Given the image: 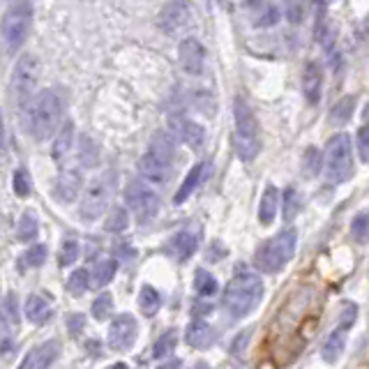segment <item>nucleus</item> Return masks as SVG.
<instances>
[{
  "label": "nucleus",
  "mask_w": 369,
  "mask_h": 369,
  "mask_svg": "<svg viewBox=\"0 0 369 369\" xmlns=\"http://www.w3.org/2000/svg\"><path fill=\"white\" fill-rule=\"evenodd\" d=\"M84 325H86L84 314H70V316H67V330H70L72 337H79V334L84 332Z\"/></svg>",
  "instance_id": "a18cd8bd"
},
{
  "label": "nucleus",
  "mask_w": 369,
  "mask_h": 369,
  "mask_svg": "<svg viewBox=\"0 0 369 369\" xmlns=\"http://www.w3.org/2000/svg\"><path fill=\"white\" fill-rule=\"evenodd\" d=\"M139 334V323L132 314H118L108 325V344L115 351H129Z\"/></svg>",
  "instance_id": "9b49d317"
},
{
  "label": "nucleus",
  "mask_w": 369,
  "mask_h": 369,
  "mask_svg": "<svg viewBox=\"0 0 369 369\" xmlns=\"http://www.w3.org/2000/svg\"><path fill=\"white\" fill-rule=\"evenodd\" d=\"M108 369H127V365H125V362H115V365H111Z\"/></svg>",
  "instance_id": "8fccbe9b"
},
{
  "label": "nucleus",
  "mask_w": 369,
  "mask_h": 369,
  "mask_svg": "<svg viewBox=\"0 0 369 369\" xmlns=\"http://www.w3.org/2000/svg\"><path fill=\"white\" fill-rule=\"evenodd\" d=\"M60 353V344L56 339L44 341L42 346L35 348V369H49L53 365V360L58 358Z\"/></svg>",
  "instance_id": "bb28decb"
},
{
  "label": "nucleus",
  "mask_w": 369,
  "mask_h": 369,
  "mask_svg": "<svg viewBox=\"0 0 369 369\" xmlns=\"http://www.w3.org/2000/svg\"><path fill=\"white\" fill-rule=\"evenodd\" d=\"M192 369H210V367L206 365V362H196V365H194Z\"/></svg>",
  "instance_id": "3c124183"
},
{
  "label": "nucleus",
  "mask_w": 369,
  "mask_h": 369,
  "mask_svg": "<svg viewBox=\"0 0 369 369\" xmlns=\"http://www.w3.org/2000/svg\"><path fill=\"white\" fill-rule=\"evenodd\" d=\"M194 289L201 293V296H215L217 289H220V284H217V279L210 275L208 270H196L194 275Z\"/></svg>",
  "instance_id": "473e14b6"
},
{
  "label": "nucleus",
  "mask_w": 369,
  "mask_h": 369,
  "mask_svg": "<svg viewBox=\"0 0 369 369\" xmlns=\"http://www.w3.org/2000/svg\"><path fill=\"white\" fill-rule=\"evenodd\" d=\"M344 346H346V328H337L330 337L325 339L323 344V351H321V355H323L325 362H334L339 360V355L344 353Z\"/></svg>",
  "instance_id": "393cba45"
},
{
  "label": "nucleus",
  "mask_w": 369,
  "mask_h": 369,
  "mask_svg": "<svg viewBox=\"0 0 369 369\" xmlns=\"http://www.w3.org/2000/svg\"><path fill=\"white\" fill-rule=\"evenodd\" d=\"M60 115H63V102H60L58 93L46 88L35 95V100L28 104V113H26V125L32 139L46 141L49 136L58 129Z\"/></svg>",
  "instance_id": "f257e3e1"
},
{
  "label": "nucleus",
  "mask_w": 369,
  "mask_h": 369,
  "mask_svg": "<svg viewBox=\"0 0 369 369\" xmlns=\"http://www.w3.org/2000/svg\"><path fill=\"white\" fill-rule=\"evenodd\" d=\"M169 127H171V134H176V139H180L182 143H187V146L194 150H199L203 143H206V129H203L199 122L184 118V115H173Z\"/></svg>",
  "instance_id": "ddd939ff"
},
{
  "label": "nucleus",
  "mask_w": 369,
  "mask_h": 369,
  "mask_svg": "<svg viewBox=\"0 0 369 369\" xmlns=\"http://www.w3.org/2000/svg\"><path fill=\"white\" fill-rule=\"evenodd\" d=\"M353 108H355V97H353V95L341 97L337 104L332 106V120L337 122V125H341V122H346L348 118H351Z\"/></svg>",
  "instance_id": "e433bc0d"
},
{
  "label": "nucleus",
  "mask_w": 369,
  "mask_h": 369,
  "mask_svg": "<svg viewBox=\"0 0 369 369\" xmlns=\"http://www.w3.org/2000/svg\"><path fill=\"white\" fill-rule=\"evenodd\" d=\"M178 58H180L182 70L187 74H201L206 67V49L196 37H184L178 46Z\"/></svg>",
  "instance_id": "f8f14e48"
},
{
  "label": "nucleus",
  "mask_w": 369,
  "mask_h": 369,
  "mask_svg": "<svg viewBox=\"0 0 369 369\" xmlns=\"http://www.w3.org/2000/svg\"><path fill=\"white\" fill-rule=\"evenodd\" d=\"M19 328V303L15 293H5L3 300V334L12 337V330Z\"/></svg>",
  "instance_id": "a878e982"
},
{
  "label": "nucleus",
  "mask_w": 369,
  "mask_h": 369,
  "mask_svg": "<svg viewBox=\"0 0 369 369\" xmlns=\"http://www.w3.org/2000/svg\"><path fill=\"white\" fill-rule=\"evenodd\" d=\"M234 118H236V153L240 160L252 162L261 150V139H258V122L254 118V111L243 97L236 100L234 104Z\"/></svg>",
  "instance_id": "7ed1b4c3"
},
{
  "label": "nucleus",
  "mask_w": 369,
  "mask_h": 369,
  "mask_svg": "<svg viewBox=\"0 0 369 369\" xmlns=\"http://www.w3.org/2000/svg\"><path fill=\"white\" fill-rule=\"evenodd\" d=\"M261 3H263V0H245V5H247V8H258Z\"/></svg>",
  "instance_id": "de8ad7c7"
},
{
  "label": "nucleus",
  "mask_w": 369,
  "mask_h": 369,
  "mask_svg": "<svg viewBox=\"0 0 369 369\" xmlns=\"http://www.w3.org/2000/svg\"><path fill=\"white\" fill-rule=\"evenodd\" d=\"M263 298V282L254 272H240L224 289V307L234 319H245Z\"/></svg>",
  "instance_id": "f03ea898"
},
{
  "label": "nucleus",
  "mask_w": 369,
  "mask_h": 369,
  "mask_svg": "<svg viewBox=\"0 0 369 369\" xmlns=\"http://www.w3.org/2000/svg\"><path fill=\"white\" fill-rule=\"evenodd\" d=\"M32 26V3L30 0H15L3 17V44L5 51L17 53L26 42Z\"/></svg>",
  "instance_id": "20e7f679"
},
{
  "label": "nucleus",
  "mask_w": 369,
  "mask_h": 369,
  "mask_svg": "<svg viewBox=\"0 0 369 369\" xmlns=\"http://www.w3.org/2000/svg\"><path fill=\"white\" fill-rule=\"evenodd\" d=\"M139 173L150 182H167L171 176V164L146 150V155L139 160Z\"/></svg>",
  "instance_id": "dca6fc26"
},
{
  "label": "nucleus",
  "mask_w": 369,
  "mask_h": 369,
  "mask_svg": "<svg viewBox=\"0 0 369 369\" xmlns=\"http://www.w3.org/2000/svg\"><path fill=\"white\" fill-rule=\"evenodd\" d=\"M182 367V360H178V358H171V360H167L164 365H160L157 369H180Z\"/></svg>",
  "instance_id": "49530a36"
},
{
  "label": "nucleus",
  "mask_w": 369,
  "mask_h": 369,
  "mask_svg": "<svg viewBox=\"0 0 369 369\" xmlns=\"http://www.w3.org/2000/svg\"><path fill=\"white\" fill-rule=\"evenodd\" d=\"M307 12H310V0H286V19L293 26L303 23Z\"/></svg>",
  "instance_id": "72a5a7b5"
},
{
  "label": "nucleus",
  "mask_w": 369,
  "mask_h": 369,
  "mask_svg": "<svg viewBox=\"0 0 369 369\" xmlns=\"http://www.w3.org/2000/svg\"><path fill=\"white\" fill-rule=\"evenodd\" d=\"M125 201L139 224L150 222L157 215V210H160V196H157L148 184H143L141 180H132L127 184Z\"/></svg>",
  "instance_id": "1a4fd4ad"
},
{
  "label": "nucleus",
  "mask_w": 369,
  "mask_h": 369,
  "mask_svg": "<svg viewBox=\"0 0 369 369\" xmlns=\"http://www.w3.org/2000/svg\"><path fill=\"white\" fill-rule=\"evenodd\" d=\"M26 316H28L30 323L42 325L51 316V307H49V303H46L42 296H37V293H30L28 300H26Z\"/></svg>",
  "instance_id": "412c9836"
},
{
  "label": "nucleus",
  "mask_w": 369,
  "mask_h": 369,
  "mask_svg": "<svg viewBox=\"0 0 369 369\" xmlns=\"http://www.w3.org/2000/svg\"><path fill=\"white\" fill-rule=\"evenodd\" d=\"M15 192H17V196H21V199L30 194V176L26 169L15 171Z\"/></svg>",
  "instance_id": "79ce46f5"
},
{
  "label": "nucleus",
  "mask_w": 369,
  "mask_h": 369,
  "mask_svg": "<svg viewBox=\"0 0 369 369\" xmlns=\"http://www.w3.org/2000/svg\"><path fill=\"white\" fill-rule=\"evenodd\" d=\"M148 153H153L155 157H160V160H164V162L173 164V157H176V143H173V139H171L169 134L157 132V134L153 136V141H150Z\"/></svg>",
  "instance_id": "4be33fe9"
},
{
  "label": "nucleus",
  "mask_w": 369,
  "mask_h": 369,
  "mask_svg": "<svg viewBox=\"0 0 369 369\" xmlns=\"http://www.w3.org/2000/svg\"><path fill=\"white\" fill-rule=\"evenodd\" d=\"M210 171H213V167H210V162H199V164H196V167L187 173V178H184V180H182L180 189H178V192H176V199H173V201H176V203L187 201L189 196L194 194V189L199 187V184L210 176Z\"/></svg>",
  "instance_id": "f3484780"
},
{
  "label": "nucleus",
  "mask_w": 369,
  "mask_h": 369,
  "mask_svg": "<svg viewBox=\"0 0 369 369\" xmlns=\"http://www.w3.org/2000/svg\"><path fill=\"white\" fill-rule=\"evenodd\" d=\"M160 305H162L160 293H157L153 286H143L139 293V310L143 316H155V314L160 312Z\"/></svg>",
  "instance_id": "cd10ccee"
},
{
  "label": "nucleus",
  "mask_w": 369,
  "mask_h": 369,
  "mask_svg": "<svg viewBox=\"0 0 369 369\" xmlns=\"http://www.w3.org/2000/svg\"><path fill=\"white\" fill-rule=\"evenodd\" d=\"M111 310H113V298L108 296V293H102V296L95 298L93 303V316L97 321H104L111 316Z\"/></svg>",
  "instance_id": "a19ab883"
},
{
  "label": "nucleus",
  "mask_w": 369,
  "mask_h": 369,
  "mask_svg": "<svg viewBox=\"0 0 369 369\" xmlns=\"http://www.w3.org/2000/svg\"><path fill=\"white\" fill-rule=\"evenodd\" d=\"M88 286H91V275H88V270H84V268L74 270L72 275L67 277V291H70V296H74V298L84 296L88 291Z\"/></svg>",
  "instance_id": "c756f323"
},
{
  "label": "nucleus",
  "mask_w": 369,
  "mask_h": 369,
  "mask_svg": "<svg viewBox=\"0 0 369 369\" xmlns=\"http://www.w3.org/2000/svg\"><path fill=\"white\" fill-rule=\"evenodd\" d=\"M321 91H323V67L316 60H310L303 72V93L310 104H316L321 100Z\"/></svg>",
  "instance_id": "2eb2a0df"
},
{
  "label": "nucleus",
  "mask_w": 369,
  "mask_h": 369,
  "mask_svg": "<svg viewBox=\"0 0 369 369\" xmlns=\"http://www.w3.org/2000/svg\"><path fill=\"white\" fill-rule=\"evenodd\" d=\"M351 238L355 243H367L369 240V213H360L353 217L351 222Z\"/></svg>",
  "instance_id": "c9c22d12"
},
{
  "label": "nucleus",
  "mask_w": 369,
  "mask_h": 369,
  "mask_svg": "<svg viewBox=\"0 0 369 369\" xmlns=\"http://www.w3.org/2000/svg\"><path fill=\"white\" fill-rule=\"evenodd\" d=\"M23 261L32 265V268H37V265H42L46 261V247L44 245H35V247H30L28 252L23 254Z\"/></svg>",
  "instance_id": "37998d69"
},
{
  "label": "nucleus",
  "mask_w": 369,
  "mask_h": 369,
  "mask_svg": "<svg viewBox=\"0 0 369 369\" xmlns=\"http://www.w3.org/2000/svg\"><path fill=\"white\" fill-rule=\"evenodd\" d=\"M72 143H74V125L72 122H65V125L56 132V141H53V148H51L53 160L56 162L63 160V157L72 150Z\"/></svg>",
  "instance_id": "b1692460"
},
{
  "label": "nucleus",
  "mask_w": 369,
  "mask_h": 369,
  "mask_svg": "<svg viewBox=\"0 0 369 369\" xmlns=\"http://www.w3.org/2000/svg\"><path fill=\"white\" fill-rule=\"evenodd\" d=\"M176 341H178V332L176 330H169L167 334H162V337L157 339L155 348H153V355H155V358H167V355L176 348Z\"/></svg>",
  "instance_id": "ea45409f"
},
{
  "label": "nucleus",
  "mask_w": 369,
  "mask_h": 369,
  "mask_svg": "<svg viewBox=\"0 0 369 369\" xmlns=\"http://www.w3.org/2000/svg\"><path fill=\"white\" fill-rule=\"evenodd\" d=\"M79 157H81V164L84 167H95L97 164V157H100V148L97 143L93 139H88V136H81V143H79Z\"/></svg>",
  "instance_id": "f704fd0d"
},
{
  "label": "nucleus",
  "mask_w": 369,
  "mask_h": 369,
  "mask_svg": "<svg viewBox=\"0 0 369 369\" xmlns=\"http://www.w3.org/2000/svg\"><path fill=\"white\" fill-rule=\"evenodd\" d=\"M127 222H129L127 210L125 208H113L111 213H108V217H106L104 229L111 231V234H120V231L127 229Z\"/></svg>",
  "instance_id": "4c0bfd02"
},
{
  "label": "nucleus",
  "mask_w": 369,
  "mask_h": 369,
  "mask_svg": "<svg viewBox=\"0 0 369 369\" xmlns=\"http://www.w3.org/2000/svg\"><path fill=\"white\" fill-rule=\"evenodd\" d=\"M37 81H39V63L35 56L26 53V56L19 58V63L15 65V72H12V79H10L12 100H15L17 106H26L28 102L35 100Z\"/></svg>",
  "instance_id": "0eeeda50"
},
{
  "label": "nucleus",
  "mask_w": 369,
  "mask_h": 369,
  "mask_svg": "<svg viewBox=\"0 0 369 369\" xmlns=\"http://www.w3.org/2000/svg\"><path fill=\"white\" fill-rule=\"evenodd\" d=\"M196 247H199V236L189 229L178 231V234L173 236V240H171V245H169L171 254H173L178 261H189L192 254L196 252Z\"/></svg>",
  "instance_id": "a211bd4d"
},
{
  "label": "nucleus",
  "mask_w": 369,
  "mask_h": 369,
  "mask_svg": "<svg viewBox=\"0 0 369 369\" xmlns=\"http://www.w3.org/2000/svg\"><path fill=\"white\" fill-rule=\"evenodd\" d=\"M303 210V196H300L298 189H286L284 194V220L293 222L298 217V213Z\"/></svg>",
  "instance_id": "2f4dec72"
},
{
  "label": "nucleus",
  "mask_w": 369,
  "mask_h": 369,
  "mask_svg": "<svg viewBox=\"0 0 369 369\" xmlns=\"http://www.w3.org/2000/svg\"><path fill=\"white\" fill-rule=\"evenodd\" d=\"M79 258V240L74 236H67L60 247V265H74Z\"/></svg>",
  "instance_id": "58836bf2"
},
{
  "label": "nucleus",
  "mask_w": 369,
  "mask_h": 369,
  "mask_svg": "<svg viewBox=\"0 0 369 369\" xmlns=\"http://www.w3.org/2000/svg\"><path fill=\"white\" fill-rule=\"evenodd\" d=\"M115 268H118V263L113 261V258H106V261H100L95 265L93 270V286L95 289H102V286H106L111 279L115 277Z\"/></svg>",
  "instance_id": "c85d7f7f"
},
{
  "label": "nucleus",
  "mask_w": 369,
  "mask_h": 369,
  "mask_svg": "<svg viewBox=\"0 0 369 369\" xmlns=\"http://www.w3.org/2000/svg\"><path fill=\"white\" fill-rule=\"evenodd\" d=\"M321 167H325V155H321L319 148H307L305 160H303V171L310 178L321 173Z\"/></svg>",
  "instance_id": "7c9ffc66"
},
{
  "label": "nucleus",
  "mask_w": 369,
  "mask_h": 369,
  "mask_svg": "<svg viewBox=\"0 0 369 369\" xmlns=\"http://www.w3.org/2000/svg\"><path fill=\"white\" fill-rule=\"evenodd\" d=\"M184 339L194 348H208L215 341V330L206 321H194V323L187 328V332H184Z\"/></svg>",
  "instance_id": "aec40b11"
},
{
  "label": "nucleus",
  "mask_w": 369,
  "mask_h": 369,
  "mask_svg": "<svg viewBox=\"0 0 369 369\" xmlns=\"http://www.w3.org/2000/svg\"><path fill=\"white\" fill-rule=\"evenodd\" d=\"M194 23V8L189 0H171L157 17V26L167 35H180Z\"/></svg>",
  "instance_id": "9d476101"
},
{
  "label": "nucleus",
  "mask_w": 369,
  "mask_h": 369,
  "mask_svg": "<svg viewBox=\"0 0 369 369\" xmlns=\"http://www.w3.org/2000/svg\"><path fill=\"white\" fill-rule=\"evenodd\" d=\"M362 120H365V125H369V104L365 106V111H362Z\"/></svg>",
  "instance_id": "09e8293b"
},
{
  "label": "nucleus",
  "mask_w": 369,
  "mask_h": 369,
  "mask_svg": "<svg viewBox=\"0 0 369 369\" xmlns=\"http://www.w3.org/2000/svg\"><path fill=\"white\" fill-rule=\"evenodd\" d=\"M277 206H279V189L275 184H268L261 196V203H258V220H261L263 227H268V224L275 222Z\"/></svg>",
  "instance_id": "6ab92c4d"
},
{
  "label": "nucleus",
  "mask_w": 369,
  "mask_h": 369,
  "mask_svg": "<svg viewBox=\"0 0 369 369\" xmlns=\"http://www.w3.org/2000/svg\"><path fill=\"white\" fill-rule=\"evenodd\" d=\"M296 245H298V236L293 229H286L282 234H277L258 249L256 268L263 272H270V275L272 272H279L291 261L293 254H296Z\"/></svg>",
  "instance_id": "39448f33"
},
{
  "label": "nucleus",
  "mask_w": 369,
  "mask_h": 369,
  "mask_svg": "<svg viewBox=\"0 0 369 369\" xmlns=\"http://www.w3.org/2000/svg\"><path fill=\"white\" fill-rule=\"evenodd\" d=\"M39 234V220L35 215V210H26V213L19 217L17 224V238L19 243H32Z\"/></svg>",
  "instance_id": "5701e85b"
},
{
  "label": "nucleus",
  "mask_w": 369,
  "mask_h": 369,
  "mask_svg": "<svg viewBox=\"0 0 369 369\" xmlns=\"http://www.w3.org/2000/svg\"><path fill=\"white\" fill-rule=\"evenodd\" d=\"M113 196V176L111 173H102L88 184L84 199H81L79 215L84 222H95L106 213L108 203Z\"/></svg>",
  "instance_id": "6e6552de"
},
{
  "label": "nucleus",
  "mask_w": 369,
  "mask_h": 369,
  "mask_svg": "<svg viewBox=\"0 0 369 369\" xmlns=\"http://www.w3.org/2000/svg\"><path fill=\"white\" fill-rule=\"evenodd\" d=\"M358 153H360V160L369 164V125H365L358 132Z\"/></svg>",
  "instance_id": "c03bdc74"
},
{
  "label": "nucleus",
  "mask_w": 369,
  "mask_h": 369,
  "mask_svg": "<svg viewBox=\"0 0 369 369\" xmlns=\"http://www.w3.org/2000/svg\"><path fill=\"white\" fill-rule=\"evenodd\" d=\"M325 176L330 182H346L353 176V146L348 134H334L328 141Z\"/></svg>",
  "instance_id": "423d86ee"
},
{
  "label": "nucleus",
  "mask_w": 369,
  "mask_h": 369,
  "mask_svg": "<svg viewBox=\"0 0 369 369\" xmlns=\"http://www.w3.org/2000/svg\"><path fill=\"white\" fill-rule=\"evenodd\" d=\"M84 187V176L79 169H63L56 180V196L63 203H72Z\"/></svg>",
  "instance_id": "4468645a"
}]
</instances>
